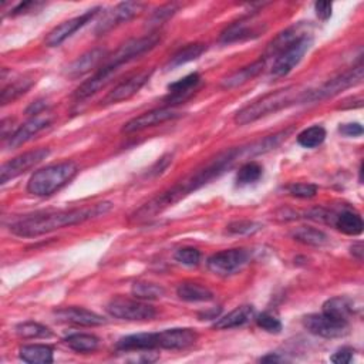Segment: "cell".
Returning <instances> with one entry per match:
<instances>
[{
    "label": "cell",
    "mask_w": 364,
    "mask_h": 364,
    "mask_svg": "<svg viewBox=\"0 0 364 364\" xmlns=\"http://www.w3.org/2000/svg\"><path fill=\"white\" fill-rule=\"evenodd\" d=\"M244 154H251L255 155L252 146L249 148L240 147V148H233L228 150L219 155H216L212 161H209L206 165L202 168H198L192 171L189 175L178 181L175 185H172L170 189L161 192L160 195L154 196L150 199L147 204H144L141 208H139L130 218L131 222H143L147 219L154 218L155 215L161 213L167 208L172 206L174 204L180 202L182 198L189 195L191 192L199 189L201 187L206 185L209 181L221 177L225 171H228L235 161Z\"/></svg>",
    "instance_id": "obj_1"
},
{
    "label": "cell",
    "mask_w": 364,
    "mask_h": 364,
    "mask_svg": "<svg viewBox=\"0 0 364 364\" xmlns=\"http://www.w3.org/2000/svg\"><path fill=\"white\" fill-rule=\"evenodd\" d=\"M111 208H112L111 202H98L91 206H84V208H77L70 211L33 215L11 225V232L20 237H35V236H40V235L61 229L64 226L83 223L86 221L102 216L107 212H110Z\"/></svg>",
    "instance_id": "obj_2"
},
{
    "label": "cell",
    "mask_w": 364,
    "mask_h": 364,
    "mask_svg": "<svg viewBox=\"0 0 364 364\" xmlns=\"http://www.w3.org/2000/svg\"><path fill=\"white\" fill-rule=\"evenodd\" d=\"M306 91H299V88L290 86L286 88H281L276 91H272L259 100H255L254 102L248 104L242 110H239L235 115V123L237 126H247L254 121L266 117L269 114L278 112L296 101L303 102Z\"/></svg>",
    "instance_id": "obj_3"
},
{
    "label": "cell",
    "mask_w": 364,
    "mask_h": 364,
    "mask_svg": "<svg viewBox=\"0 0 364 364\" xmlns=\"http://www.w3.org/2000/svg\"><path fill=\"white\" fill-rule=\"evenodd\" d=\"M78 172V167L71 163H60L53 164L46 168H42L36 171L29 182H28V191L32 195L36 196H49L66 187Z\"/></svg>",
    "instance_id": "obj_4"
},
{
    "label": "cell",
    "mask_w": 364,
    "mask_h": 364,
    "mask_svg": "<svg viewBox=\"0 0 364 364\" xmlns=\"http://www.w3.org/2000/svg\"><path fill=\"white\" fill-rule=\"evenodd\" d=\"M107 312L110 316L119 319V320H129V322H143V320H153L157 316V309L140 299H126V298H115L108 302Z\"/></svg>",
    "instance_id": "obj_5"
},
{
    "label": "cell",
    "mask_w": 364,
    "mask_h": 364,
    "mask_svg": "<svg viewBox=\"0 0 364 364\" xmlns=\"http://www.w3.org/2000/svg\"><path fill=\"white\" fill-rule=\"evenodd\" d=\"M363 76H364V67L360 63L354 69H351V70H348V71H346V73L331 78L330 81H327L320 88H317L315 91H309V93L306 91L303 102L305 101H322V100L334 97L339 93L360 84L363 81Z\"/></svg>",
    "instance_id": "obj_6"
},
{
    "label": "cell",
    "mask_w": 364,
    "mask_h": 364,
    "mask_svg": "<svg viewBox=\"0 0 364 364\" xmlns=\"http://www.w3.org/2000/svg\"><path fill=\"white\" fill-rule=\"evenodd\" d=\"M251 254L247 249H228L213 254L208 258L206 266L208 269L218 276H230L239 272L242 268L249 264Z\"/></svg>",
    "instance_id": "obj_7"
},
{
    "label": "cell",
    "mask_w": 364,
    "mask_h": 364,
    "mask_svg": "<svg viewBox=\"0 0 364 364\" xmlns=\"http://www.w3.org/2000/svg\"><path fill=\"white\" fill-rule=\"evenodd\" d=\"M312 43H313L312 36L306 35L302 39H299L298 42H295L292 46H289L288 49L281 52L275 57V61H274V66L271 70V76L283 77V76L289 74L305 57V54L310 49Z\"/></svg>",
    "instance_id": "obj_8"
},
{
    "label": "cell",
    "mask_w": 364,
    "mask_h": 364,
    "mask_svg": "<svg viewBox=\"0 0 364 364\" xmlns=\"http://www.w3.org/2000/svg\"><path fill=\"white\" fill-rule=\"evenodd\" d=\"M161 42V35L160 33H151L148 36L140 37V39H133L127 43L121 46L108 60L105 64L121 67L123 64L134 60L139 56H143L144 53L153 50L158 43Z\"/></svg>",
    "instance_id": "obj_9"
},
{
    "label": "cell",
    "mask_w": 364,
    "mask_h": 364,
    "mask_svg": "<svg viewBox=\"0 0 364 364\" xmlns=\"http://www.w3.org/2000/svg\"><path fill=\"white\" fill-rule=\"evenodd\" d=\"M49 155H50L49 148H37V150L28 151L25 154L15 157L13 160H11L2 165V170H0V182L6 184L8 181L20 177L22 174H25L29 170L39 165Z\"/></svg>",
    "instance_id": "obj_10"
},
{
    "label": "cell",
    "mask_w": 364,
    "mask_h": 364,
    "mask_svg": "<svg viewBox=\"0 0 364 364\" xmlns=\"http://www.w3.org/2000/svg\"><path fill=\"white\" fill-rule=\"evenodd\" d=\"M146 9V5L141 2H123L114 6L110 12L104 15L101 22L95 28L97 36H104L111 32L114 28L127 23L136 16H139Z\"/></svg>",
    "instance_id": "obj_11"
},
{
    "label": "cell",
    "mask_w": 364,
    "mask_h": 364,
    "mask_svg": "<svg viewBox=\"0 0 364 364\" xmlns=\"http://www.w3.org/2000/svg\"><path fill=\"white\" fill-rule=\"evenodd\" d=\"M303 326L309 333L324 339H337L348 333V323L346 320H337L324 313L306 316Z\"/></svg>",
    "instance_id": "obj_12"
},
{
    "label": "cell",
    "mask_w": 364,
    "mask_h": 364,
    "mask_svg": "<svg viewBox=\"0 0 364 364\" xmlns=\"http://www.w3.org/2000/svg\"><path fill=\"white\" fill-rule=\"evenodd\" d=\"M101 12V8H94L91 11H87L86 13L73 18L70 20L63 22L61 25L56 26L45 39V45L47 47H57L63 42H66L69 37H71L78 29L84 28L87 23H90L98 13Z\"/></svg>",
    "instance_id": "obj_13"
},
{
    "label": "cell",
    "mask_w": 364,
    "mask_h": 364,
    "mask_svg": "<svg viewBox=\"0 0 364 364\" xmlns=\"http://www.w3.org/2000/svg\"><path fill=\"white\" fill-rule=\"evenodd\" d=\"M151 74H153V70H143V71L136 73L134 76L129 77L127 80L121 81L101 100V104L110 105V104H117V102L131 98L146 86V83L150 80Z\"/></svg>",
    "instance_id": "obj_14"
},
{
    "label": "cell",
    "mask_w": 364,
    "mask_h": 364,
    "mask_svg": "<svg viewBox=\"0 0 364 364\" xmlns=\"http://www.w3.org/2000/svg\"><path fill=\"white\" fill-rule=\"evenodd\" d=\"M178 117H181V112L175 111L174 108H155V110L147 111V112L130 119L129 123L124 124V127L121 131L126 134L143 131L146 129L164 124V123H167V121L175 119Z\"/></svg>",
    "instance_id": "obj_15"
},
{
    "label": "cell",
    "mask_w": 364,
    "mask_h": 364,
    "mask_svg": "<svg viewBox=\"0 0 364 364\" xmlns=\"http://www.w3.org/2000/svg\"><path fill=\"white\" fill-rule=\"evenodd\" d=\"M53 121V117L50 114H37L35 117H32L29 121L19 127L8 140L6 147L8 148H18L23 144H26L28 141H30L36 134H39L42 130L47 129Z\"/></svg>",
    "instance_id": "obj_16"
},
{
    "label": "cell",
    "mask_w": 364,
    "mask_h": 364,
    "mask_svg": "<svg viewBox=\"0 0 364 364\" xmlns=\"http://www.w3.org/2000/svg\"><path fill=\"white\" fill-rule=\"evenodd\" d=\"M265 30V28H262L258 23H254L251 20H239L232 23L230 26H228L219 37V42L223 45H230V43H236V42H244V40H249V39H255L258 36L262 35V32Z\"/></svg>",
    "instance_id": "obj_17"
},
{
    "label": "cell",
    "mask_w": 364,
    "mask_h": 364,
    "mask_svg": "<svg viewBox=\"0 0 364 364\" xmlns=\"http://www.w3.org/2000/svg\"><path fill=\"white\" fill-rule=\"evenodd\" d=\"M158 348L170 350H182L191 347L198 340L196 331L192 329H167L157 333Z\"/></svg>",
    "instance_id": "obj_18"
},
{
    "label": "cell",
    "mask_w": 364,
    "mask_h": 364,
    "mask_svg": "<svg viewBox=\"0 0 364 364\" xmlns=\"http://www.w3.org/2000/svg\"><path fill=\"white\" fill-rule=\"evenodd\" d=\"M119 70V67L104 64L91 78L86 80L73 94L76 100H84L104 88L115 76V73Z\"/></svg>",
    "instance_id": "obj_19"
},
{
    "label": "cell",
    "mask_w": 364,
    "mask_h": 364,
    "mask_svg": "<svg viewBox=\"0 0 364 364\" xmlns=\"http://www.w3.org/2000/svg\"><path fill=\"white\" fill-rule=\"evenodd\" d=\"M107 59V49L104 47H95L93 50L86 52L80 57H77L66 70V76L70 78H78L87 73H90L93 69H95L101 61Z\"/></svg>",
    "instance_id": "obj_20"
},
{
    "label": "cell",
    "mask_w": 364,
    "mask_h": 364,
    "mask_svg": "<svg viewBox=\"0 0 364 364\" xmlns=\"http://www.w3.org/2000/svg\"><path fill=\"white\" fill-rule=\"evenodd\" d=\"M54 315L60 322L73 323L77 326L93 327V326H101L107 323V320L102 316L83 307H63V309L54 310Z\"/></svg>",
    "instance_id": "obj_21"
},
{
    "label": "cell",
    "mask_w": 364,
    "mask_h": 364,
    "mask_svg": "<svg viewBox=\"0 0 364 364\" xmlns=\"http://www.w3.org/2000/svg\"><path fill=\"white\" fill-rule=\"evenodd\" d=\"M309 35L306 30V26L303 23L295 25L292 28H288L286 30H283L282 33H279L269 45L268 49L265 52L264 59L266 60L268 57H276L281 52H283L285 49H288L289 46H292L295 42H298L299 39H302L303 36Z\"/></svg>",
    "instance_id": "obj_22"
},
{
    "label": "cell",
    "mask_w": 364,
    "mask_h": 364,
    "mask_svg": "<svg viewBox=\"0 0 364 364\" xmlns=\"http://www.w3.org/2000/svg\"><path fill=\"white\" fill-rule=\"evenodd\" d=\"M199 81H201V76L198 73H192V74H188L187 77L175 81V83H171L168 86L170 94L165 97L164 101L167 104L184 102L185 100H188L194 94Z\"/></svg>",
    "instance_id": "obj_23"
},
{
    "label": "cell",
    "mask_w": 364,
    "mask_h": 364,
    "mask_svg": "<svg viewBox=\"0 0 364 364\" xmlns=\"http://www.w3.org/2000/svg\"><path fill=\"white\" fill-rule=\"evenodd\" d=\"M115 347L123 351H143L158 348L157 333H137L121 337Z\"/></svg>",
    "instance_id": "obj_24"
},
{
    "label": "cell",
    "mask_w": 364,
    "mask_h": 364,
    "mask_svg": "<svg viewBox=\"0 0 364 364\" xmlns=\"http://www.w3.org/2000/svg\"><path fill=\"white\" fill-rule=\"evenodd\" d=\"M265 61H266L265 59H261V60L252 63L251 66H247L244 69H239L237 71H235L230 76H228L226 78H223L221 81V87L225 88V90H230V88H236V87H239L242 84L248 83L249 80L255 78L257 76H259L264 71Z\"/></svg>",
    "instance_id": "obj_25"
},
{
    "label": "cell",
    "mask_w": 364,
    "mask_h": 364,
    "mask_svg": "<svg viewBox=\"0 0 364 364\" xmlns=\"http://www.w3.org/2000/svg\"><path fill=\"white\" fill-rule=\"evenodd\" d=\"M255 316V309L249 305L245 306H239L236 309H233L232 312H229L226 316L219 317L213 327L219 329V330H228V329H235V327H240L247 323H249Z\"/></svg>",
    "instance_id": "obj_26"
},
{
    "label": "cell",
    "mask_w": 364,
    "mask_h": 364,
    "mask_svg": "<svg viewBox=\"0 0 364 364\" xmlns=\"http://www.w3.org/2000/svg\"><path fill=\"white\" fill-rule=\"evenodd\" d=\"M19 357L29 364H50L53 363V348L47 344H29L19 348Z\"/></svg>",
    "instance_id": "obj_27"
},
{
    "label": "cell",
    "mask_w": 364,
    "mask_h": 364,
    "mask_svg": "<svg viewBox=\"0 0 364 364\" xmlns=\"http://www.w3.org/2000/svg\"><path fill=\"white\" fill-rule=\"evenodd\" d=\"M333 222L340 232H343L346 235H350V236L360 235L363 232V228H364L361 216L357 212L348 211V209L336 215Z\"/></svg>",
    "instance_id": "obj_28"
},
{
    "label": "cell",
    "mask_w": 364,
    "mask_h": 364,
    "mask_svg": "<svg viewBox=\"0 0 364 364\" xmlns=\"http://www.w3.org/2000/svg\"><path fill=\"white\" fill-rule=\"evenodd\" d=\"M177 295L185 302H211L213 299V293L208 288L194 282L181 283L177 289Z\"/></svg>",
    "instance_id": "obj_29"
},
{
    "label": "cell",
    "mask_w": 364,
    "mask_h": 364,
    "mask_svg": "<svg viewBox=\"0 0 364 364\" xmlns=\"http://www.w3.org/2000/svg\"><path fill=\"white\" fill-rule=\"evenodd\" d=\"M322 313L337 319V320H348L353 313V303L347 298H331L323 303Z\"/></svg>",
    "instance_id": "obj_30"
},
{
    "label": "cell",
    "mask_w": 364,
    "mask_h": 364,
    "mask_svg": "<svg viewBox=\"0 0 364 364\" xmlns=\"http://www.w3.org/2000/svg\"><path fill=\"white\" fill-rule=\"evenodd\" d=\"M292 237L303 245H310V247H323L329 244V236L316 228L310 226H302L298 228L292 232Z\"/></svg>",
    "instance_id": "obj_31"
},
{
    "label": "cell",
    "mask_w": 364,
    "mask_h": 364,
    "mask_svg": "<svg viewBox=\"0 0 364 364\" xmlns=\"http://www.w3.org/2000/svg\"><path fill=\"white\" fill-rule=\"evenodd\" d=\"M66 344L77 351V353H91L94 350H97L100 340L98 337H95L94 334H87V333H74L70 334L69 337L64 339Z\"/></svg>",
    "instance_id": "obj_32"
},
{
    "label": "cell",
    "mask_w": 364,
    "mask_h": 364,
    "mask_svg": "<svg viewBox=\"0 0 364 364\" xmlns=\"http://www.w3.org/2000/svg\"><path fill=\"white\" fill-rule=\"evenodd\" d=\"M206 50V46L202 45V43H194V45H187L185 47L180 49L170 60L168 66L175 69V67H180L182 64H187L189 61H194L196 60L198 57L202 56V53Z\"/></svg>",
    "instance_id": "obj_33"
},
{
    "label": "cell",
    "mask_w": 364,
    "mask_h": 364,
    "mask_svg": "<svg viewBox=\"0 0 364 364\" xmlns=\"http://www.w3.org/2000/svg\"><path fill=\"white\" fill-rule=\"evenodd\" d=\"M33 83H35V80L30 77L18 78L16 81L11 83L8 87L4 88L2 95H0V102H2V105H6V104L15 101L20 95H23L33 86Z\"/></svg>",
    "instance_id": "obj_34"
},
{
    "label": "cell",
    "mask_w": 364,
    "mask_h": 364,
    "mask_svg": "<svg viewBox=\"0 0 364 364\" xmlns=\"http://www.w3.org/2000/svg\"><path fill=\"white\" fill-rule=\"evenodd\" d=\"M131 293L136 299H140V300H155L165 295V289L155 283L136 282L131 288Z\"/></svg>",
    "instance_id": "obj_35"
},
{
    "label": "cell",
    "mask_w": 364,
    "mask_h": 364,
    "mask_svg": "<svg viewBox=\"0 0 364 364\" xmlns=\"http://www.w3.org/2000/svg\"><path fill=\"white\" fill-rule=\"evenodd\" d=\"M324 140H326V130L322 126L309 127L298 136L299 146L305 148H316L322 146Z\"/></svg>",
    "instance_id": "obj_36"
},
{
    "label": "cell",
    "mask_w": 364,
    "mask_h": 364,
    "mask_svg": "<svg viewBox=\"0 0 364 364\" xmlns=\"http://www.w3.org/2000/svg\"><path fill=\"white\" fill-rule=\"evenodd\" d=\"M262 165H259L258 163H247L242 165L237 171V175H236V184L239 187H245V185H249V184H254L257 181L261 180L262 177Z\"/></svg>",
    "instance_id": "obj_37"
},
{
    "label": "cell",
    "mask_w": 364,
    "mask_h": 364,
    "mask_svg": "<svg viewBox=\"0 0 364 364\" xmlns=\"http://www.w3.org/2000/svg\"><path fill=\"white\" fill-rule=\"evenodd\" d=\"M16 334L20 339H45L52 336V330L36 322H25L16 326Z\"/></svg>",
    "instance_id": "obj_38"
},
{
    "label": "cell",
    "mask_w": 364,
    "mask_h": 364,
    "mask_svg": "<svg viewBox=\"0 0 364 364\" xmlns=\"http://www.w3.org/2000/svg\"><path fill=\"white\" fill-rule=\"evenodd\" d=\"M175 261L185 266H196L201 262V252L195 248H181L175 254Z\"/></svg>",
    "instance_id": "obj_39"
},
{
    "label": "cell",
    "mask_w": 364,
    "mask_h": 364,
    "mask_svg": "<svg viewBox=\"0 0 364 364\" xmlns=\"http://www.w3.org/2000/svg\"><path fill=\"white\" fill-rule=\"evenodd\" d=\"M257 323L259 327H262L265 331L268 333H274V334H278L282 331V322L275 317L274 315L271 313H261L258 317H257Z\"/></svg>",
    "instance_id": "obj_40"
},
{
    "label": "cell",
    "mask_w": 364,
    "mask_h": 364,
    "mask_svg": "<svg viewBox=\"0 0 364 364\" xmlns=\"http://www.w3.org/2000/svg\"><path fill=\"white\" fill-rule=\"evenodd\" d=\"M226 228H228L229 233L249 235V233H255L257 230H259L261 225L257 222H252V221H235V222L229 223Z\"/></svg>",
    "instance_id": "obj_41"
},
{
    "label": "cell",
    "mask_w": 364,
    "mask_h": 364,
    "mask_svg": "<svg viewBox=\"0 0 364 364\" xmlns=\"http://www.w3.org/2000/svg\"><path fill=\"white\" fill-rule=\"evenodd\" d=\"M288 191L290 195L296 196V198H313L317 194V187L309 182H298V184H292L288 187Z\"/></svg>",
    "instance_id": "obj_42"
},
{
    "label": "cell",
    "mask_w": 364,
    "mask_h": 364,
    "mask_svg": "<svg viewBox=\"0 0 364 364\" xmlns=\"http://www.w3.org/2000/svg\"><path fill=\"white\" fill-rule=\"evenodd\" d=\"M177 5H167L160 8L157 12H154V15L151 16V23L153 25H161V22L170 19L175 12H177Z\"/></svg>",
    "instance_id": "obj_43"
},
{
    "label": "cell",
    "mask_w": 364,
    "mask_h": 364,
    "mask_svg": "<svg viewBox=\"0 0 364 364\" xmlns=\"http://www.w3.org/2000/svg\"><path fill=\"white\" fill-rule=\"evenodd\" d=\"M353 353L354 350L351 347H341L330 357V360L334 364H348L353 358Z\"/></svg>",
    "instance_id": "obj_44"
},
{
    "label": "cell",
    "mask_w": 364,
    "mask_h": 364,
    "mask_svg": "<svg viewBox=\"0 0 364 364\" xmlns=\"http://www.w3.org/2000/svg\"><path fill=\"white\" fill-rule=\"evenodd\" d=\"M339 131L346 137H358L363 134V127L358 123H350L340 126Z\"/></svg>",
    "instance_id": "obj_45"
},
{
    "label": "cell",
    "mask_w": 364,
    "mask_h": 364,
    "mask_svg": "<svg viewBox=\"0 0 364 364\" xmlns=\"http://www.w3.org/2000/svg\"><path fill=\"white\" fill-rule=\"evenodd\" d=\"M315 9H316V15H317L319 19L327 20V19H330V16H331L333 5L329 4V2H317V4L315 5Z\"/></svg>",
    "instance_id": "obj_46"
},
{
    "label": "cell",
    "mask_w": 364,
    "mask_h": 364,
    "mask_svg": "<svg viewBox=\"0 0 364 364\" xmlns=\"http://www.w3.org/2000/svg\"><path fill=\"white\" fill-rule=\"evenodd\" d=\"M37 5H40V4H37V2H25V4H19V5L13 9L12 15H22V13H28L32 8H36Z\"/></svg>",
    "instance_id": "obj_47"
},
{
    "label": "cell",
    "mask_w": 364,
    "mask_h": 364,
    "mask_svg": "<svg viewBox=\"0 0 364 364\" xmlns=\"http://www.w3.org/2000/svg\"><path fill=\"white\" fill-rule=\"evenodd\" d=\"M350 252L351 255L357 259V261H363V255H364V247L361 242H357V244H354L351 248H350Z\"/></svg>",
    "instance_id": "obj_48"
},
{
    "label": "cell",
    "mask_w": 364,
    "mask_h": 364,
    "mask_svg": "<svg viewBox=\"0 0 364 364\" xmlns=\"http://www.w3.org/2000/svg\"><path fill=\"white\" fill-rule=\"evenodd\" d=\"M45 108H46V102H43V101H36V102H33V104L28 108V114H35V115H37V114H42Z\"/></svg>",
    "instance_id": "obj_49"
},
{
    "label": "cell",
    "mask_w": 364,
    "mask_h": 364,
    "mask_svg": "<svg viewBox=\"0 0 364 364\" xmlns=\"http://www.w3.org/2000/svg\"><path fill=\"white\" fill-rule=\"evenodd\" d=\"M221 309H213V310H209V312H205L202 315H199L201 320L205 317V319H218V315H219Z\"/></svg>",
    "instance_id": "obj_50"
},
{
    "label": "cell",
    "mask_w": 364,
    "mask_h": 364,
    "mask_svg": "<svg viewBox=\"0 0 364 364\" xmlns=\"http://www.w3.org/2000/svg\"><path fill=\"white\" fill-rule=\"evenodd\" d=\"M261 361H264V363H279V361H282V358L276 354H268V356L262 357Z\"/></svg>",
    "instance_id": "obj_51"
}]
</instances>
